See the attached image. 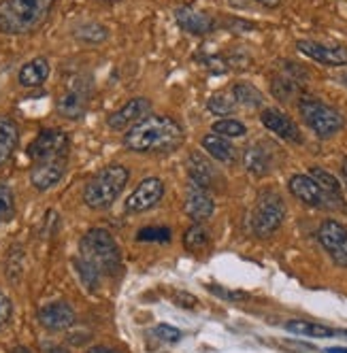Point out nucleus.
<instances>
[{
	"instance_id": "nucleus-1",
	"label": "nucleus",
	"mask_w": 347,
	"mask_h": 353,
	"mask_svg": "<svg viewBox=\"0 0 347 353\" xmlns=\"http://www.w3.org/2000/svg\"><path fill=\"white\" fill-rule=\"evenodd\" d=\"M184 143V128L166 115H147L123 134V145L137 154H168Z\"/></svg>"
},
{
	"instance_id": "nucleus-2",
	"label": "nucleus",
	"mask_w": 347,
	"mask_h": 353,
	"mask_svg": "<svg viewBox=\"0 0 347 353\" xmlns=\"http://www.w3.org/2000/svg\"><path fill=\"white\" fill-rule=\"evenodd\" d=\"M56 0H0V34H32L49 19Z\"/></svg>"
},
{
	"instance_id": "nucleus-3",
	"label": "nucleus",
	"mask_w": 347,
	"mask_h": 353,
	"mask_svg": "<svg viewBox=\"0 0 347 353\" xmlns=\"http://www.w3.org/2000/svg\"><path fill=\"white\" fill-rule=\"evenodd\" d=\"M128 168L121 166V164H111L101 168L96 174L90 176V181L83 188V203L94 209V211H101V209H109L117 196L123 192L128 183Z\"/></svg>"
},
{
	"instance_id": "nucleus-4",
	"label": "nucleus",
	"mask_w": 347,
	"mask_h": 353,
	"mask_svg": "<svg viewBox=\"0 0 347 353\" xmlns=\"http://www.w3.org/2000/svg\"><path fill=\"white\" fill-rule=\"evenodd\" d=\"M81 258L90 262L101 274H117L121 268L119 247L113 234L105 228H92L83 234L79 243Z\"/></svg>"
},
{
	"instance_id": "nucleus-5",
	"label": "nucleus",
	"mask_w": 347,
	"mask_h": 353,
	"mask_svg": "<svg viewBox=\"0 0 347 353\" xmlns=\"http://www.w3.org/2000/svg\"><path fill=\"white\" fill-rule=\"evenodd\" d=\"M299 113L305 125H309V130H313L321 139H328L345 128V117L335 107L321 103L313 96H301Z\"/></svg>"
},
{
	"instance_id": "nucleus-6",
	"label": "nucleus",
	"mask_w": 347,
	"mask_h": 353,
	"mask_svg": "<svg viewBox=\"0 0 347 353\" xmlns=\"http://www.w3.org/2000/svg\"><path fill=\"white\" fill-rule=\"evenodd\" d=\"M286 219V203L275 190H264L256 198L252 211V230L258 239H268Z\"/></svg>"
},
{
	"instance_id": "nucleus-7",
	"label": "nucleus",
	"mask_w": 347,
	"mask_h": 353,
	"mask_svg": "<svg viewBox=\"0 0 347 353\" xmlns=\"http://www.w3.org/2000/svg\"><path fill=\"white\" fill-rule=\"evenodd\" d=\"M92 98V81L83 74H77V77H70L58 98V115H62L64 119H81L88 111Z\"/></svg>"
},
{
	"instance_id": "nucleus-8",
	"label": "nucleus",
	"mask_w": 347,
	"mask_h": 353,
	"mask_svg": "<svg viewBox=\"0 0 347 353\" xmlns=\"http://www.w3.org/2000/svg\"><path fill=\"white\" fill-rule=\"evenodd\" d=\"M317 241L337 266L347 268V228L335 219H326L317 228Z\"/></svg>"
},
{
	"instance_id": "nucleus-9",
	"label": "nucleus",
	"mask_w": 347,
	"mask_h": 353,
	"mask_svg": "<svg viewBox=\"0 0 347 353\" xmlns=\"http://www.w3.org/2000/svg\"><path fill=\"white\" fill-rule=\"evenodd\" d=\"M70 151V137L64 130L49 128L37 134V139L28 147L30 162L43 158H68Z\"/></svg>"
},
{
	"instance_id": "nucleus-10",
	"label": "nucleus",
	"mask_w": 347,
	"mask_h": 353,
	"mask_svg": "<svg viewBox=\"0 0 347 353\" xmlns=\"http://www.w3.org/2000/svg\"><path fill=\"white\" fill-rule=\"evenodd\" d=\"M164 196V183L158 176H147L143 179L126 198V213H143V211H150L152 207H156Z\"/></svg>"
},
{
	"instance_id": "nucleus-11",
	"label": "nucleus",
	"mask_w": 347,
	"mask_h": 353,
	"mask_svg": "<svg viewBox=\"0 0 347 353\" xmlns=\"http://www.w3.org/2000/svg\"><path fill=\"white\" fill-rule=\"evenodd\" d=\"M66 162L68 158H43L34 160L30 166V183L39 192H47L54 185L62 181V176L66 172Z\"/></svg>"
},
{
	"instance_id": "nucleus-12",
	"label": "nucleus",
	"mask_w": 347,
	"mask_h": 353,
	"mask_svg": "<svg viewBox=\"0 0 347 353\" xmlns=\"http://www.w3.org/2000/svg\"><path fill=\"white\" fill-rule=\"evenodd\" d=\"M296 49H299L303 56H307L319 64H326V66H345L347 64V47L345 45H328V43L303 39L296 43Z\"/></svg>"
},
{
	"instance_id": "nucleus-13",
	"label": "nucleus",
	"mask_w": 347,
	"mask_h": 353,
	"mask_svg": "<svg viewBox=\"0 0 347 353\" xmlns=\"http://www.w3.org/2000/svg\"><path fill=\"white\" fill-rule=\"evenodd\" d=\"M150 109H152V103L147 98H141V96L132 98V100H128L126 105H121L117 111H113L107 117V125L113 132L128 130V128H132L135 123H139L143 117L150 115Z\"/></svg>"
},
{
	"instance_id": "nucleus-14",
	"label": "nucleus",
	"mask_w": 347,
	"mask_h": 353,
	"mask_svg": "<svg viewBox=\"0 0 347 353\" xmlns=\"http://www.w3.org/2000/svg\"><path fill=\"white\" fill-rule=\"evenodd\" d=\"M260 121H262V125H264L266 130H270L272 134H277L279 139H284L288 143H294V145L303 143L301 128L284 111H279V109H264L260 113Z\"/></svg>"
},
{
	"instance_id": "nucleus-15",
	"label": "nucleus",
	"mask_w": 347,
	"mask_h": 353,
	"mask_svg": "<svg viewBox=\"0 0 347 353\" xmlns=\"http://www.w3.org/2000/svg\"><path fill=\"white\" fill-rule=\"evenodd\" d=\"M184 211L196 223H203V221L211 219V215L215 211V203H213V198L209 196V190L190 183L186 200H184Z\"/></svg>"
},
{
	"instance_id": "nucleus-16",
	"label": "nucleus",
	"mask_w": 347,
	"mask_h": 353,
	"mask_svg": "<svg viewBox=\"0 0 347 353\" xmlns=\"http://www.w3.org/2000/svg\"><path fill=\"white\" fill-rule=\"evenodd\" d=\"M39 321L43 327L52 332H60V330H68V327L75 323V311L64 300H56L49 302L39 311Z\"/></svg>"
},
{
	"instance_id": "nucleus-17",
	"label": "nucleus",
	"mask_w": 347,
	"mask_h": 353,
	"mask_svg": "<svg viewBox=\"0 0 347 353\" xmlns=\"http://www.w3.org/2000/svg\"><path fill=\"white\" fill-rule=\"evenodd\" d=\"M309 174H311V179L317 183V188L321 192V198H324V207L345 209L343 190H341V183L337 181V176H333L328 170L319 168V166H313Z\"/></svg>"
},
{
	"instance_id": "nucleus-18",
	"label": "nucleus",
	"mask_w": 347,
	"mask_h": 353,
	"mask_svg": "<svg viewBox=\"0 0 347 353\" xmlns=\"http://www.w3.org/2000/svg\"><path fill=\"white\" fill-rule=\"evenodd\" d=\"M175 19H177V23L186 32L196 34V37L209 34L215 28L213 17L207 15L205 11L194 9V7H179V9H175Z\"/></svg>"
},
{
	"instance_id": "nucleus-19",
	"label": "nucleus",
	"mask_w": 347,
	"mask_h": 353,
	"mask_svg": "<svg viewBox=\"0 0 347 353\" xmlns=\"http://www.w3.org/2000/svg\"><path fill=\"white\" fill-rule=\"evenodd\" d=\"M290 192L309 207H324V198L317 188V183L311 179V174H294L288 181Z\"/></svg>"
},
{
	"instance_id": "nucleus-20",
	"label": "nucleus",
	"mask_w": 347,
	"mask_h": 353,
	"mask_svg": "<svg viewBox=\"0 0 347 353\" xmlns=\"http://www.w3.org/2000/svg\"><path fill=\"white\" fill-rule=\"evenodd\" d=\"M19 143V125L13 117L0 115V168H3L15 154Z\"/></svg>"
},
{
	"instance_id": "nucleus-21",
	"label": "nucleus",
	"mask_w": 347,
	"mask_h": 353,
	"mask_svg": "<svg viewBox=\"0 0 347 353\" xmlns=\"http://www.w3.org/2000/svg\"><path fill=\"white\" fill-rule=\"evenodd\" d=\"M188 174H190V181L194 185L205 188V190L213 188L215 176H217L213 164L205 156L196 154V151H194V154H190V158H188Z\"/></svg>"
},
{
	"instance_id": "nucleus-22",
	"label": "nucleus",
	"mask_w": 347,
	"mask_h": 353,
	"mask_svg": "<svg viewBox=\"0 0 347 353\" xmlns=\"http://www.w3.org/2000/svg\"><path fill=\"white\" fill-rule=\"evenodd\" d=\"M49 72H52V68H49L47 58L39 56V58H32L30 62H26L19 68L17 81L23 88H39L49 79Z\"/></svg>"
},
{
	"instance_id": "nucleus-23",
	"label": "nucleus",
	"mask_w": 347,
	"mask_h": 353,
	"mask_svg": "<svg viewBox=\"0 0 347 353\" xmlns=\"http://www.w3.org/2000/svg\"><path fill=\"white\" fill-rule=\"evenodd\" d=\"M203 149L207 151V154L213 158V160H217V162H221V164H230V162H235V147L224 139V137H217V134H207V137H203Z\"/></svg>"
},
{
	"instance_id": "nucleus-24",
	"label": "nucleus",
	"mask_w": 347,
	"mask_h": 353,
	"mask_svg": "<svg viewBox=\"0 0 347 353\" xmlns=\"http://www.w3.org/2000/svg\"><path fill=\"white\" fill-rule=\"evenodd\" d=\"M243 164L256 176H264L270 170V156L262 145H254L243 154Z\"/></svg>"
},
{
	"instance_id": "nucleus-25",
	"label": "nucleus",
	"mask_w": 347,
	"mask_h": 353,
	"mask_svg": "<svg viewBox=\"0 0 347 353\" xmlns=\"http://www.w3.org/2000/svg\"><path fill=\"white\" fill-rule=\"evenodd\" d=\"M72 37L83 45H101L109 39V30L98 21H83L79 26H75Z\"/></svg>"
},
{
	"instance_id": "nucleus-26",
	"label": "nucleus",
	"mask_w": 347,
	"mask_h": 353,
	"mask_svg": "<svg viewBox=\"0 0 347 353\" xmlns=\"http://www.w3.org/2000/svg\"><path fill=\"white\" fill-rule=\"evenodd\" d=\"M230 94L235 96V100H237V105H239V107L256 109V107H262V103H264L262 92H260L256 85L247 83V81H237V83L232 85Z\"/></svg>"
},
{
	"instance_id": "nucleus-27",
	"label": "nucleus",
	"mask_w": 347,
	"mask_h": 353,
	"mask_svg": "<svg viewBox=\"0 0 347 353\" xmlns=\"http://www.w3.org/2000/svg\"><path fill=\"white\" fill-rule=\"evenodd\" d=\"M286 330L292 334H301V336H313V339H328L335 336V330L321 325V323H313V321H305V319H292L286 323Z\"/></svg>"
},
{
	"instance_id": "nucleus-28",
	"label": "nucleus",
	"mask_w": 347,
	"mask_h": 353,
	"mask_svg": "<svg viewBox=\"0 0 347 353\" xmlns=\"http://www.w3.org/2000/svg\"><path fill=\"white\" fill-rule=\"evenodd\" d=\"M237 107L239 105H237V100H235V96L230 92H219V94H215V96H211L207 100L209 113L219 115V117H228L232 111H237Z\"/></svg>"
},
{
	"instance_id": "nucleus-29",
	"label": "nucleus",
	"mask_w": 347,
	"mask_h": 353,
	"mask_svg": "<svg viewBox=\"0 0 347 353\" xmlns=\"http://www.w3.org/2000/svg\"><path fill=\"white\" fill-rule=\"evenodd\" d=\"M213 134L217 137H224V139H239V137H245L247 134V125L239 119H232V117H221L217 119L213 125Z\"/></svg>"
},
{
	"instance_id": "nucleus-30",
	"label": "nucleus",
	"mask_w": 347,
	"mask_h": 353,
	"mask_svg": "<svg viewBox=\"0 0 347 353\" xmlns=\"http://www.w3.org/2000/svg\"><path fill=\"white\" fill-rule=\"evenodd\" d=\"M72 266H75L77 274H79V279L81 283L86 285L88 292H96L98 288H101V272H98L90 262H86L83 258H77V260H72Z\"/></svg>"
},
{
	"instance_id": "nucleus-31",
	"label": "nucleus",
	"mask_w": 347,
	"mask_h": 353,
	"mask_svg": "<svg viewBox=\"0 0 347 353\" xmlns=\"http://www.w3.org/2000/svg\"><path fill=\"white\" fill-rule=\"evenodd\" d=\"M270 90H272V96L279 98V100H290L296 90H299V81H296L294 74H279V77H275L270 81Z\"/></svg>"
},
{
	"instance_id": "nucleus-32",
	"label": "nucleus",
	"mask_w": 347,
	"mask_h": 353,
	"mask_svg": "<svg viewBox=\"0 0 347 353\" xmlns=\"http://www.w3.org/2000/svg\"><path fill=\"white\" fill-rule=\"evenodd\" d=\"M184 243H186V247H188L190 251L205 249V247L209 245V234H207V230L203 228L201 223H194V225H190V228L186 230Z\"/></svg>"
},
{
	"instance_id": "nucleus-33",
	"label": "nucleus",
	"mask_w": 347,
	"mask_h": 353,
	"mask_svg": "<svg viewBox=\"0 0 347 353\" xmlns=\"http://www.w3.org/2000/svg\"><path fill=\"white\" fill-rule=\"evenodd\" d=\"M15 215V196L13 190L0 181V221H9Z\"/></svg>"
},
{
	"instance_id": "nucleus-34",
	"label": "nucleus",
	"mask_w": 347,
	"mask_h": 353,
	"mask_svg": "<svg viewBox=\"0 0 347 353\" xmlns=\"http://www.w3.org/2000/svg\"><path fill=\"white\" fill-rule=\"evenodd\" d=\"M137 239L141 243H168L170 241V230L166 225H147V228H141V232L137 234Z\"/></svg>"
},
{
	"instance_id": "nucleus-35",
	"label": "nucleus",
	"mask_w": 347,
	"mask_h": 353,
	"mask_svg": "<svg viewBox=\"0 0 347 353\" xmlns=\"http://www.w3.org/2000/svg\"><path fill=\"white\" fill-rule=\"evenodd\" d=\"M156 336L164 343H177L181 339V332L177 330L175 325H168V323H160L156 327Z\"/></svg>"
},
{
	"instance_id": "nucleus-36",
	"label": "nucleus",
	"mask_w": 347,
	"mask_h": 353,
	"mask_svg": "<svg viewBox=\"0 0 347 353\" xmlns=\"http://www.w3.org/2000/svg\"><path fill=\"white\" fill-rule=\"evenodd\" d=\"M11 313H13V305H11L9 296H5L3 292H0V330H3V327L9 323Z\"/></svg>"
},
{
	"instance_id": "nucleus-37",
	"label": "nucleus",
	"mask_w": 347,
	"mask_h": 353,
	"mask_svg": "<svg viewBox=\"0 0 347 353\" xmlns=\"http://www.w3.org/2000/svg\"><path fill=\"white\" fill-rule=\"evenodd\" d=\"M88 353H121V351L115 347H109V345H94L88 349Z\"/></svg>"
},
{
	"instance_id": "nucleus-38",
	"label": "nucleus",
	"mask_w": 347,
	"mask_h": 353,
	"mask_svg": "<svg viewBox=\"0 0 347 353\" xmlns=\"http://www.w3.org/2000/svg\"><path fill=\"white\" fill-rule=\"evenodd\" d=\"M43 353H70V351L66 347H62V345H45Z\"/></svg>"
},
{
	"instance_id": "nucleus-39",
	"label": "nucleus",
	"mask_w": 347,
	"mask_h": 353,
	"mask_svg": "<svg viewBox=\"0 0 347 353\" xmlns=\"http://www.w3.org/2000/svg\"><path fill=\"white\" fill-rule=\"evenodd\" d=\"M256 3H260V5H264L268 9H275V7L281 5V0H256Z\"/></svg>"
},
{
	"instance_id": "nucleus-40",
	"label": "nucleus",
	"mask_w": 347,
	"mask_h": 353,
	"mask_svg": "<svg viewBox=\"0 0 347 353\" xmlns=\"http://www.w3.org/2000/svg\"><path fill=\"white\" fill-rule=\"evenodd\" d=\"M341 176H343V183L347 185V158L341 162Z\"/></svg>"
},
{
	"instance_id": "nucleus-41",
	"label": "nucleus",
	"mask_w": 347,
	"mask_h": 353,
	"mask_svg": "<svg viewBox=\"0 0 347 353\" xmlns=\"http://www.w3.org/2000/svg\"><path fill=\"white\" fill-rule=\"evenodd\" d=\"M328 353H347V349H339V347H335V349H328Z\"/></svg>"
},
{
	"instance_id": "nucleus-42",
	"label": "nucleus",
	"mask_w": 347,
	"mask_h": 353,
	"mask_svg": "<svg viewBox=\"0 0 347 353\" xmlns=\"http://www.w3.org/2000/svg\"><path fill=\"white\" fill-rule=\"evenodd\" d=\"M15 353H32V351H30L28 347H17V349H15Z\"/></svg>"
},
{
	"instance_id": "nucleus-43",
	"label": "nucleus",
	"mask_w": 347,
	"mask_h": 353,
	"mask_svg": "<svg viewBox=\"0 0 347 353\" xmlns=\"http://www.w3.org/2000/svg\"><path fill=\"white\" fill-rule=\"evenodd\" d=\"M98 3H103V5H115V3H119V0H98Z\"/></svg>"
},
{
	"instance_id": "nucleus-44",
	"label": "nucleus",
	"mask_w": 347,
	"mask_h": 353,
	"mask_svg": "<svg viewBox=\"0 0 347 353\" xmlns=\"http://www.w3.org/2000/svg\"><path fill=\"white\" fill-rule=\"evenodd\" d=\"M341 81H343V83H345V85H347V72H345V74H343V79H341Z\"/></svg>"
},
{
	"instance_id": "nucleus-45",
	"label": "nucleus",
	"mask_w": 347,
	"mask_h": 353,
	"mask_svg": "<svg viewBox=\"0 0 347 353\" xmlns=\"http://www.w3.org/2000/svg\"><path fill=\"white\" fill-rule=\"evenodd\" d=\"M345 336H347V330H345Z\"/></svg>"
}]
</instances>
